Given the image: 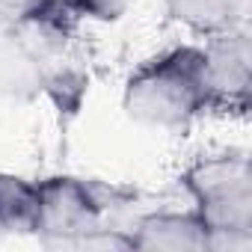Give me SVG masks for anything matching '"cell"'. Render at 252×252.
Here are the masks:
<instances>
[{"instance_id":"cell-1","label":"cell","mask_w":252,"mask_h":252,"mask_svg":"<svg viewBox=\"0 0 252 252\" xmlns=\"http://www.w3.org/2000/svg\"><path fill=\"white\" fill-rule=\"evenodd\" d=\"M122 104L146 128L184 131L208 110L202 48L181 45L143 63L125 83Z\"/></svg>"},{"instance_id":"cell-2","label":"cell","mask_w":252,"mask_h":252,"mask_svg":"<svg viewBox=\"0 0 252 252\" xmlns=\"http://www.w3.org/2000/svg\"><path fill=\"white\" fill-rule=\"evenodd\" d=\"M77 15L65 0H42L9 30L42 74V95L63 116H77L89 92V71L77 45Z\"/></svg>"},{"instance_id":"cell-3","label":"cell","mask_w":252,"mask_h":252,"mask_svg":"<svg viewBox=\"0 0 252 252\" xmlns=\"http://www.w3.org/2000/svg\"><path fill=\"white\" fill-rule=\"evenodd\" d=\"M137 217L134 193L128 190L74 175H51L39 181V220L33 234L48 249H71L77 237L98 225L131 231Z\"/></svg>"},{"instance_id":"cell-4","label":"cell","mask_w":252,"mask_h":252,"mask_svg":"<svg viewBox=\"0 0 252 252\" xmlns=\"http://www.w3.org/2000/svg\"><path fill=\"white\" fill-rule=\"evenodd\" d=\"M181 187L193 199V211L208 228L252 231V163L240 152L208 155L193 160Z\"/></svg>"},{"instance_id":"cell-5","label":"cell","mask_w":252,"mask_h":252,"mask_svg":"<svg viewBox=\"0 0 252 252\" xmlns=\"http://www.w3.org/2000/svg\"><path fill=\"white\" fill-rule=\"evenodd\" d=\"M205 65V92L208 110L237 113L249 110V83H252V42L249 30L237 27L220 36H211L202 48Z\"/></svg>"},{"instance_id":"cell-6","label":"cell","mask_w":252,"mask_h":252,"mask_svg":"<svg viewBox=\"0 0 252 252\" xmlns=\"http://www.w3.org/2000/svg\"><path fill=\"white\" fill-rule=\"evenodd\" d=\"M137 252H208V225L196 211H149L134 228Z\"/></svg>"},{"instance_id":"cell-7","label":"cell","mask_w":252,"mask_h":252,"mask_svg":"<svg viewBox=\"0 0 252 252\" xmlns=\"http://www.w3.org/2000/svg\"><path fill=\"white\" fill-rule=\"evenodd\" d=\"M166 15L196 36H220L243 27L246 0H163Z\"/></svg>"},{"instance_id":"cell-8","label":"cell","mask_w":252,"mask_h":252,"mask_svg":"<svg viewBox=\"0 0 252 252\" xmlns=\"http://www.w3.org/2000/svg\"><path fill=\"white\" fill-rule=\"evenodd\" d=\"M0 95L12 101H33L42 95V74L12 30H0Z\"/></svg>"},{"instance_id":"cell-9","label":"cell","mask_w":252,"mask_h":252,"mask_svg":"<svg viewBox=\"0 0 252 252\" xmlns=\"http://www.w3.org/2000/svg\"><path fill=\"white\" fill-rule=\"evenodd\" d=\"M39 220V181L0 172V225L6 234H33Z\"/></svg>"},{"instance_id":"cell-10","label":"cell","mask_w":252,"mask_h":252,"mask_svg":"<svg viewBox=\"0 0 252 252\" xmlns=\"http://www.w3.org/2000/svg\"><path fill=\"white\" fill-rule=\"evenodd\" d=\"M77 18H92V21H119L128 12L131 0H65Z\"/></svg>"},{"instance_id":"cell-11","label":"cell","mask_w":252,"mask_h":252,"mask_svg":"<svg viewBox=\"0 0 252 252\" xmlns=\"http://www.w3.org/2000/svg\"><path fill=\"white\" fill-rule=\"evenodd\" d=\"M42 0H0V30H9L18 18L36 9Z\"/></svg>"},{"instance_id":"cell-12","label":"cell","mask_w":252,"mask_h":252,"mask_svg":"<svg viewBox=\"0 0 252 252\" xmlns=\"http://www.w3.org/2000/svg\"><path fill=\"white\" fill-rule=\"evenodd\" d=\"M3 237H6V231H3V225H0V240H3Z\"/></svg>"}]
</instances>
